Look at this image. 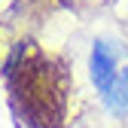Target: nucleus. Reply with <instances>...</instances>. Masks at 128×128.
I'll use <instances>...</instances> for the list:
<instances>
[{"instance_id":"2","label":"nucleus","mask_w":128,"mask_h":128,"mask_svg":"<svg viewBox=\"0 0 128 128\" xmlns=\"http://www.w3.org/2000/svg\"><path fill=\"white\" fill-rule=\"evenodd\" d=\"M104 104H107V110H110L116 119L128 116V67H122V70H119L116 82L110 86V92L104 94Z\"/></svg>"},{"instance_id":"1","label":"nucleus","mask_w":128,"mask_h":128,"mask_svg":"<svg viewBox=\"0 0 128 128\" xmlns=\"http://www.w3.org/2000/svg\"><path fill=\"white\" fill-rule=\"evenodd\" d=\"M119 55H116V46L110 43V40H94L92 46V55H88V76H92V82H94V92L104 94L110 92V86L116 82V76H119Z\"/></svg>"}]
</instances>
